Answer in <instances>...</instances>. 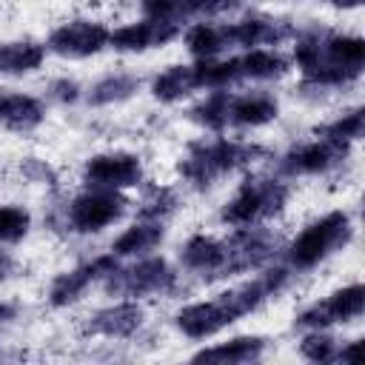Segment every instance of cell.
<instances>
[{
    "label": "cell",
    "mask_w": 365,
    "mask_h": 365,
    "mask_svg": "<svg viewBox=\"0 0 365 365\" xmlns=\"http://www.w3.org/2000/svg\"><path fill=\"white\" fill-rule=\"evenodd\" d=\"M257 154H262V148L257 145H245V143H234V140H211V143H197L191 145L188 157L180 163V174L197 185L205 188L211 185L217 177L245 165L248 160H254Z\"/></svg>",
    "instance_id": "3957f363"
},
{
    "label": "cell",
    "mask_w": 365,
    "mask_h": 365,
    "mask_svg": "<svg viewBox=\"0 0 365 365\" xmlns=\"http://www.w3.org/2000/svg\"><path fill=\"white\" fill-rule=\"evenodd\" d=\"M163 237H165V228L160 220H140L114 240L111 254L114 257H140V254L154 251L163 242Z\"/></svg>",
    "instance_id": "ac0fdd59"
},
{
    "label": "cell",
    "mask_w": 365,
    "mask_h": 365,
    "mask_svg": "<svg viewBox=\"0 0 365 365\" xmlns=\"http://www.w3.org/2000/svg\"><path fill=\"white\" fill-rule=\"evenodd\" d=\"M174 285V271L163 257L140 259L131 268H114L106 277V291L114 297H145L160 294Z\"/></svg>",
    "instance_id": "8992f818"
},
{
    "label": "cell",
    "mask_w": 365,
    "mask_h": 365,
    "mask_svg": "<svg viewBox=\"0 0 365 365\" xmlns=\"http://www.w3.org/2000/svg\"><path fill=\"white\" fill-rule=\"evenodd\" d=\"M31 217L26 208L17 205H3L0 208V242H17L29 234Z\"/></svg>",
    "instance_id": "83f0119b"
},
{
    "label": "cell",
    "mask_w": 365,
    "mask_h": 365,
    "mask_svg": "<svg viewBox=\"0 0 365 365\" xmlns=\"http://www.w3.org/2000/svg\"><path fill=\"white\" fill-rule=\"evenodd\" d=\"M46 60V46L34 40H11L0 43V74H29L40 68Z\"/></svg>",
    "instance_id": "44dd1931"
},
{
    "label": "cell",
    "mask_w": 365,
    "mask_h": 365,
    "mask_svg": "<svg viewBox=\"0 0 365 365\" xmlns=\"http://www.w3.org/2000/svg\"><path fill=\"white\" fill-rule=\"evenodd\" d=\"M299 354L311 362H331L336 356V339H331L322 328L319 331H311L302 342H299Z\"/></svg>",
    "instance_id": "f1b7e54d"
},
{
    "label": "cell",
    "mask_w": 365,
    "mask_h": 365,
    "mask_svg": "<svg viewBox=\"0 0 365 365\" xmlns=\"http://www.w3.org/2000/svg\"><path fill=\"white\" fill-rule=\"evenodd\" d=\"M351 143L342 140H331V137H319L314 143H302L297 148H291L282 160H279V171L288 177H302V174H325L334 165H339L348 157Z\"/></svg>",
    "instance_id": "30bf717a"
},
{
    "label": "cell",
    "mask_w": 365,
    "mask_h": 365,
    "mask_svg": "<svg viewBox=\"0 0 365 365\" xmlns=\"http://www.w3.org/2000/svg\"><path fill=\"white\" fill-rule=\"evenodd\" d=\"M279 106L268 94H245V97H231L228 103V125H265L277 120Z\"/></svg>",
    "instance_id": "d6986e66"
},
{
    "label": "cell",
    "mask_w": 365,
    "mask_h": 365,
    "mask_svg": "<svg viewBox=\"0 0 365 365\" xmlns=\"http://www.w3.org/2000/svg\"><path fill=\"white\" fill-rule=\"evenodd\" d=\"M26 174H31L34 180H54L51 168H48V165H43V163H40V160H34V157L26 163Z\"/></svg>",
    "instance_id": "d6a6232c"
},
{
    "label": "cell",
    "mask_w": 365,
    "mask_h": 365,
    "mask_svg": "<svg viewBox=\"0 0 365 365\" xmlns=\"http://www.w3.org/2000/svg\"><path fill=\"white\" fill-rule=\"evenodd\" d=\"M125 208H128V200L120 191L91 188V191H86V194L71 200L68 222L80 234H94V231H103L106 225L117 222L125 214Z\"/></svg>",
    "instance_id": "52a82bcc"
},
{
    "label": "cell",
    "mask_w": 365,
    "mask_h": 365,
    "mask_svg": "<svg viewBox=\"0 0 365 365\" xmlns=\"http://www.w3.org/2000/svg\"><path fill=\"white\" fill-rule=\"evenodd\" d=\"M365 308V288L359 282L348 285V288H339L334 291L331 297H325L322 302H314L308 305L299 317H297V325L299 328H308V331H319V328H328V325H336V322H351L362 314Z\"/></svg>",
    "instance_id": "9c48e42d"
},
{
    "label": "cell",
    "mask_w": 365,
    "mask_h": 365,
    "mask_svg": "<svg viewBox=\"0 0 365 365\" xmlns=\"http://www.w3.org/2000/svg\"><path fill=\"white\" fill-rule=\"evenodd\" d=\"M317 137H331V140H342V143H354L362 137V108H354L342 117H336L334 123H325L319 128H314Z\"/></svg>",
    "instance_id": "4316f807"
},
{
    "label": "cell",
    "mask_w": 365,
    "mask_h": 365,
    "mask_svg": "<svg viewBox=\"0 0 365 365\" xmlns=\"http://www.w3.org/2000/svg\"><path fill=\"white\" fill-rule=\"evenodd\" d=\"M180 34V23H168V20H140V23H128L117 31L108 34V46L117 51H145L151 46H163L171 37Z\"/></svg>",
    "instance_id": "4fadbf2b"
},
{
    "label": "cell",
    "mask_w": 365,
    "mask_h": 365,
    "mask_svg": "<svg viewBox=\"0 0 365 365\" xmlns=\"http://www.w3.org/2000/svg\"><path fill=\"white\" fill-rule=\"evenodd\" d=\"M194 88H197V71H194V66H168L151 83V94L160 103H174V100L185 97V94H191Z\"/></svg>",
    "instance_id": "7402d4cb"
},
{
    "label": "cell",
    "mask_w": 365,
    "mask_h": 365,
    "mask_svg": "<svg viewBox=\"0 0 365 365\" xmlns=\"http://www.w3.org/2000/svg\"><path fill=\"white\" fill-rule=\"evenodd\" d=\"M51 97L57 103H74L80 97V86L74 80H54L51 83Z\"/></svg>",
    "instance_id": "1f68e13d"
},
{
    "label": "cell",
    "mask_w": 365,
    "mask_h": 365,
    "mask_svg": "<svg viewBox=\"0 0 365 365\" xmlns=\"http://www.w3.org/2000/svg\"><path fill=\"white\" fill-rule=\"evenodd\" d=\"M285 279H288L285 268H271V271L254 277L251 282H242L237 288H228V291L217 294L208 302H191L174 317L177 328L191 339L214 336L222 328H228L231 322H237L240 317L259 308L268 297H274L285 285Z\"/></svg>",
    "instance_id": "6da1fadb"
},
{
    "label": "cell",
    "mask_w": 365,
    "mask_h": 365,
    "mask_svg": "<svg viewBox=\"0 0 365 365\" xmlns=\"http://www.w3.org/2000/svg\"><path fill=\"white\" fill-rule=\"evenodd\" d=\"M114 268H117V257H114V254H103V257H94L91 262H83V265H77V268L60 274V277L51 282V288H48V302H51L54 308H66V305L77 302V299L83 297V291H86L91 282L108 277Z\"/></svg>",
    "instance_id": "7c38bea8"
},
{
    "label": "cell",
    "mask_w": 365,
    "mask_h": 365,
    "mask_svg": "<svg viewBox=\"0 0 365 365\" xmlns=\"http://www.w3.org/2000/svg\"><path fill=\"white\" fill-rule=\"evenodd\" d=\"M228 103H231V94L214 88L202 103H197L191 108V120L200 123L202 128L222 131V128H228Z\"/></svg>",
    "instance_id": "d4e9b609"
},
{
    "label": "cell",
    "mask_w": 365,
    "mask_h": 365,
    "mask_svg": "<svg viewBox=\"0 0 365 365\" xmlns=\"http://www.w3.org/2000/svg\"><path fill=\"white\" fill-rule=\"evenodd\" d=\"M185 46L197 60H214L220 51H225V37H222V26H211V23H197L185 31Z\"/></svg>",
    "instance_id": "cb8c5ba5"
},
{
    "label": "cell",
    "mask_w": 365,
    "mask_h": 365,
    "mask_svg": "<svg viewBox=\"0 0 365 365\" xmlns=\"http://www.w3.org/2000/svg\"><path fill=\"white\" fill-rule=\"evenodd\" d=\"M265 339L262 336H234L228 342H220L214 348H202L194 354V362H222V365H237V362H251L262 354Z\"/></svg>",
    "instance_id": "ffe728a7"
},
{
    "label": "cell",
    "mask_w": 365,
    "mask_h": 365,
    "mask_svg": "<svg viewBox=\"0 0 365 365\" xmlns=\"http://www.w3.org/2000/svg\"><path fill=\"white\" fill-rule=\"evenodd\" d=\"M174 3H177L180 17H185V14H197V11H220V9L231 6L234 0H174Z\"/></svg>",
    "instance_id": "4dcf8cb0"
},
{
    "label": "cell",
    "mask_w": 365,
    "mask_h": 365,
    "mask_svg": "<svg viewBox=\"0 0 365 365\" xmlns=\"http://www.w3.org/2000/svg\"><path fill=\"white\" fill-rule=\"evenodd\" d=\"M351 217L345 211H331L322 220L311 222L291 245H288V262L297 271L319 265L328 254L342 248L351 240Z\"/></svg>",
    "instance_id": "5b68a950"
},
{
    "label": "cell",
    "mask_w": 365,
    "mask_h": 365,
    "mask_svg": "<svg viewBox=\"0 0 365 365\" xmlns=\"http://www.w3.org/2000/svg\"><path fill=\"white\" fill-rule=\"evenodd\" d=\"M9 271H11V259H9V254H3V251H0V279H6V277H9Z\"/></svg>",
    "instance_id": "e575fe53"
},
{
    "label": "cell",
    "mask_w": 365,
    "mask_h": 365,
    "mask_svg": "<svg viewBox=\"0 0 365 365\" xmlns=\"http://www.w3.org/2000/svg\"><path fill=\"white\" fill-rule=\"evenodd\" d=\"M291 34V29L285 23L277 20H265V17H248L231 26H222V37L225 46H245V48H259V46H274L279 40H285Z\"/></svg>",
    "instance_id": "5bb4252c"
},
{
    "label": "cell",
    "mask_w": 365,
    "mask_h": 365,
    "mask_svg": "<svg viewBox=\"0 0 365 365\" xmlns=\"http://www.w3.org/2000/svg\"><path fill=\"white\" fill-rule=\"evenodd\" d=\"M143 325V308L137 302H117L97 311L88 319V334L97 336H131Z\"/></svg>",
    "instance_id": "e0dca14e"
},
{
    "label": "cell",
    "mask_w": 365,
    "mask_h": 365,
    "mask_svg": "<svg viewBox=\"0 0 365 365\" xmlns=\"http://www.w3.org/2000/svg\"><path fill=\"white\" fill-rule=\"evenodd\" d=\"M83 180L88 188L123 191V188H131L143 180V165H140V157L128 154V151L94 154L83 165Z\"/></svg>",
    "instance_id": "ba28073f"
},
{
    "label": "cell",
    "mask_w": 365,
    "mask_h": 365,
    "mask_svg": "<svg viewBox=\"0 0 365 365\" xmlns=\"http://www.w3.org/2000/svg\"><path fill=\"white\" fill-rule=\"evenodd\" d=\"M108 29L94 20H71L51 31L48 51L60 57H91L108 46Z\"/></svg>",
    "instance_id": "8fae6325"
},
{
    "label": "cell",
    "mask_w": 365,
    "mask_h": 365,
    "mask_svg": "<svg viewBox=\"0 0 365 365\" xmlns=\"http://www.w3.org/2000/svg\"><path fill=\"white\" fill-rule=\"evenodd\" d=\"M180 257H182V265L191 268V271H200V274H208V277H225L228 242L197 234L182 245Z\"/></svg>",
    "instance_id": "9a60e30c"
},
{
    "label": "cell",
    "mask_w": 365,
    "mask_h": 365,
    "mask_svg": "<svg viewBox=\"0 0 365 365\" xmlns=\"http://www.w3.org/2000/svg\"><path fill=\"white\" fill-rule=\"evenodd\" d=\"M285 200H288V185L285 182L268 180V177H251L225 202L220 220L228 222V225H234V228L259 225L262 220L279 214L282 205H285Z\"/></svg>",
    "instance_id": "277c9868"
},
{
    "label": "cell",
    "mask_w": 365,
    "mask_h": 365,
    "mask_svg": "<svg viewBox=\"0 0 365 365\" xmlns=\"http://www.w3.org/2000/svg\"><path fill=\"white\" fill-rule=\"evenodd\" d=\"M46 120V108L31 94L17 91H0V125L9 131H31Z\"/></svg>",
    "instance_id": "2e32d148"
},
{
    "label": "cell",
    "mask_w": 365,
    "mask_h": 365,
    "mask_svg": "<svg viewBox=\"0 0 365 365\" xmlns=\"http://www.w3.org/2000/svg\"><path fill=\"white\" fill-rule=\"evenodd\" d=\"M294 60L302 68V77L317 86H342L362 74L365 43L362 37L348 34H308L294 46Z\"/></svg>",
    "instance_id": "7a4b0ae2"
},
{
    "label": "cell",
    "mask_w": 365,
    "mask_h": 365,
    "mask_svg": "<svg viewBox=\"0 0 365 365\" xmlns=\"http://www.w3.org/2000/svg\"><path fill=\"white\" fill-rule=\"evenodd\" d=\"M137 88H140V80H137V77H131V74H111V77H103L100 83H94L91 94H88V103H91V106L123 103V100H128Z\"/></svg>",
    "instance_id": "484cf974"
},
{
    "label": "cell",
    "mask_w": 365,
    "mask_h": 365,
    "mask_svg": "<svg viewBox=\"0 0 365 365\" xmlns=\"http://www.w3.org/2000/svg\"><path fill=\"white\" fill-rule=\"evenodd\" d=\"M177 208V197L171 188H154L145 200H143V208H140V217L143 220H163L165 214H171Z\"/></svg>",
    "instance_id": "f546056e"
},
{
    "label": "cell",
    "mask_w": 365,
    "mask_h": 365,
    "mask_svg": "<svg viewBox=\"0 0 365 365\" xmlns=\"http://www.w3.org/2000/svg\"><path fill=\"white\" fill-rule=\"evenodd\" d=\"M9 317H11V308H9L6 302H0V325H3V322H6Z\"/></svg>",
    "instance_id": "8d00e7d4"
},
{
    "label": "cell",
    "mask_w": 365,
    "mask_h": 365,
    "mask_svg": "<svg viewBox=\"0 0 365 365\" xmlns=\"http://www.w3.org/2000/svg\"><path fill=\"white\" fill-rule=\"evenodd\" d=\"M240 60V77L242 80H274L288 71V60L279 51L271 48H251Z\"/></svg>",
    "instance_id": "603a6c76"
},
{
    "label": "cell",
    "mask_w": 365,
    "mask_h": 365,
    "mask_svg": "<svg viewBox=\"0 0 365 365\" xmlns=\"http://www.w3.org/2000/svg\"><path fill=\"white\" fill-rule=\"evenodd\" d=\"M334 6H339V9H356L362 0H331Z\"/></svg>",
    "instance_id": "d590c367"
},
{
    "label": "cell",
    "mask_w": 365,
    "mask_h": 365,
    "mask_svg": "<svg viewBox=\"0 0 365 365\" xmlns=\"http://www.w3.org/2000/svg\"><path fill=\"white\" fill-rule=\"evenodd\" d=\"M356 351H359V342H345V348H336V356L334 362H354L356 359Z\"/></svg>",
    "instance_id": "836d02e7"
}]
</instances>
